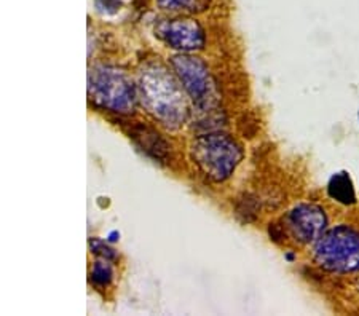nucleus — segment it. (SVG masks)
Segmentation results:
<instances>
[{
	"label": "nucleus",
	"instance_id": "nucleus-12",
	"mask_svg": "<svg viewBox=\"0 0 359 316\" xmlns=\"http://www.w3.org/2000/svg\"><path fill=\"white\" fill-rule=\"evenodd\" d=\"M90 249L96 257L106 259V261L115 262L118 259V252L101 238H90Z\"/></svg>",
	"mask_w": 359,
	"mask_h": 316
},
{
	"label": "nucleus",
	"instance_id": "nucleus-9",
	"mask_svg": "<svg viewBox=\"0 0 359 316\" xmlns=\"http://www.w3.org/2000/svg\"><path fill=\"white\" fill-rule=\"evenodd\" d=\"M327 193L334 201L350 206L356 203V192L350 174L346 171L335 172L327 182Z\"/></svg>",
	"mask_w": 359,
	"mask_h": 316
},
{
	"label": "nucleus",
	"instance_id": "nucleus-14",
	"mask_svg": "<svg viewBox=\"0 0 359 316\" xmlns=\"http://www.w3.org/2000/svg\"><path fill=\"white\" fill-rule=\"evenodd\" d=\"M115 237H120V235H118V233H115V232H114V233L111 235V238H109V241H117L118 238H115Z\"/></svg>",
	"mask_w": 359,
	"mask_h": 316
},
{
	"label": "nucleus",
	"instance_id": "nucleus-10",
	"mask_svg": "<svg viewBox=\"0 0 359 316\" xmlns=\"http://www.w3.org/2000/svg\"><path fill=\"white\" fill-rule=\"evenodd\" d=\"M90 283L96 287V289H106L112 284L115 272H114V266L111 261H106V259H100L93 262V266L90 268Z\"/></svg>",
	"mask_w": 359,
	"mask_h": 316
},
{
	"label": "nucleus",
	"instance_id": "nucleus-3",
	"mask_svg": "<svg viewBox=\"0 0 359 316\" xmlns=\"http://www.w3.org/2000/svg\"><path fill=\"white\" fill-rule=\"evenodd\" d=\"M88 97L102 111L130 115L136 111L137 90L125 71L111 64H97L88 74Z\"/></svg>",
	"mask_w": 359,
	"mask_h": 316
},
{
	"label": "nucleus",
	"instance_id": "nucleus-15",
	"mask_svg": "<svg viewBox=\"0 0 359 316\" xmlns=\"http://www.w3.org/2000/svg\"><path fill=\"white\" fill-rule=\"evenodd\" d=\"M358 117H359V114H358Z\"/></svg>",
	"mask_w": 359,
	"mask_h": 316
},
{
	"label": "nucleus",
	"instance_id": "nucleus-8",
	"mask_svg": "<svg viewBox=\"0 0 359 316\" xmlns=\"http://www.w3.org/2000/svg\"><path fill=\"white\" fill-rule=\"evenodd\" d=\"M128 136L136 144L139 151L146 153L147 157L154 158L155 162L163 163L170 157V147H168L166 141L152 126L141 122L133 123L128 130Z\"/></svg>",
	"mask_w": 359,
	"mask_h": 316
},
{
	"label": "nucleus",
	"instance_id": "nucleus-4",
	"mask_svg": "<svg viewBox=\"0 0 359 316\" xmlns=\"http://www.w3.org/2000/svg\"><path fill=\"white\" fill-rule=\"evenodd\" d=\"M313 261L329 273L359 272V230L346 224L327 228L315 241Z\"/></svg>",
	"mask_w": 359,
	"mask_h": 316
},
{
	"label": "nucleus",
	"instance_id": "nucleus-6",
	"mask_svg": "<svg viewBox=\"0 0 359 316\" xmlns=\"http://www.w3.org/2000/svg\"><path fill=\"white\" fill-rule=\"evenodd\" d=\"M327 214L321 206L299 203L283 217V228L295 243L310 245L327 230Z\"/></svg>",
	"mask_w": 359,
	"mask_h": 316
},
{
	"label": "nucleus",
	"instance_id": "nucleus-2",
	"mask_svg": "<svg viewBox=\"0 0 359 316\" xmlns=\"http://www.w3.org/2000/svg\"><path fill=\"white\" fill-rule=\"evenodd\" d=\"M190 158L208 179L225 182L245 158V151L233 136L208 133L195 137L190 144Z\"/></svg>",
	"mask_w": 359,
	"mask_h": 316
},
{
	"label": "nucleus",
	"instance_id": "nucleus-7",
	"mask_svg": "<svg viewBox=\"0 0 359 316\" xmlns=\"http://www.w3.org/2000/svg\"><path fill=\"white\" fill-rule=\"evenodd\" d=\"M155 36L179 53H196L206 47L205 27L192 18L161 20L155 26Z\"/></svg>",
	"mask_w": 359,
	"mask_h": 316
},
{
	"label": "nucleus",
	"instance_id": "nucleus-1",
	"mask_svg": "<svg viewBox=\"0 0 359 316\" xmlns=\"http://www.w3.org/2000/svg\"><path fill=\"white\" fill-rule=\"evenodd\" d=\"M176 74L161 64L147 62L139 71V95L155 120L170 130H177L187 118V101Z\"/></svg>",
	"mask_w": 359,
	"mask_h": 316
},
{
	"label": "nucleus",
	"instance_id": "nucleus-11",
	"mask_svg": "<svg viewBox=\"0 0 359 316\" xmlns=\"http://www.w3.org/2000/svg\"><path fill=\"white\" fill-rule=\"evenodd\" d=\"M157 5L170 13H200L206 8L208 0H157Z\"/></svg>",
	"mask_w": 359,
	"mask_h": 316
},
{
	"label": "nucleus",
	"instance_id": "nucleus-13",
	"mask_svg": "<svg viewBox=\"0 0 359 316\" xmlns=\"http://www.w3.org/2000/svg\"><path fill=\"white\" fill-rule=\"evenodd\" d=\"M96 7L106 15H115L121 8L120 0H95Z\"/></svg>",
	"mask_w": 359,
	"mask_h": 316
},
{
	"label": "nucleus",
	"instance_id": "nucleus-5",
	"mask_svg": "<svg viewBox=\"0 0 359 316\" xmlns=\"http://www.w3.org/2000/svg\"><path fill=\"white\" fill-rule=\"evenodd\" d=\"M170 62L194 106L203 112L216 111V82L206 62L192 53H179Z\"/></svg>",
	"mask_w": 359,
	"mask_h": 316
}]
</instances>
